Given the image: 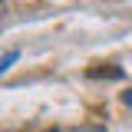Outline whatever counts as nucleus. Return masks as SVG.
Instances as JSON below:
<instances>
[{"label": "nucleus", "instance_id": "nucleus-1", "mask_svg": "<svg viewBox=\"0 0 132 132\" xmlns=\"http://www.w3.org/2000/svg\"><path fill=\"white\" fill-rule=\"evenodd\" d=\"M16 60H20V50H7V53H3V60H0V73H7Z\"/></svg>", "mask_w": 132, "mask_h": 132}, {"label": "nucleus", "instance_id": "nucleus-2", "mask_svg": "<svg viewBox=\"0 0 132 132\" xmlns=\"http://www.w3.org/2000/svg\"><path fill=\"white\" fill-rule=\"evenodd\" d=\"M89 76H112V79H119L122 69H116V66H109V69H89Z\"/></svg>", "mask_w": 132, "mask_h": 132}, {"label": "nucleus", "instance_id": "nucleus-3", "mask_svg": "<svg viewBox=\"0 0 132 132\" xmlns=\"http://www.w3.org/2000/svg\"><path fill=\"white\" fill-rule=\"evenodd\" d=\"M122 102H126V106L132 109V89H126V93H122Z\"/></svg>", "mask_w": 132, "mask_h": 132}, {"label": "nucleus", "instance_id": "nucleus-4", "mask_svg": "<svg viewBox=\"0 0 132 132\" xmlns=\"http://www.w3.org/2000/svg\"><path fill=\"white\" fill-rule=\"evenodd\" d=\"M50 132H60V129H50Z\"/></svg>", "mask_w": 132, "mask_h": 132}]
</instances>
